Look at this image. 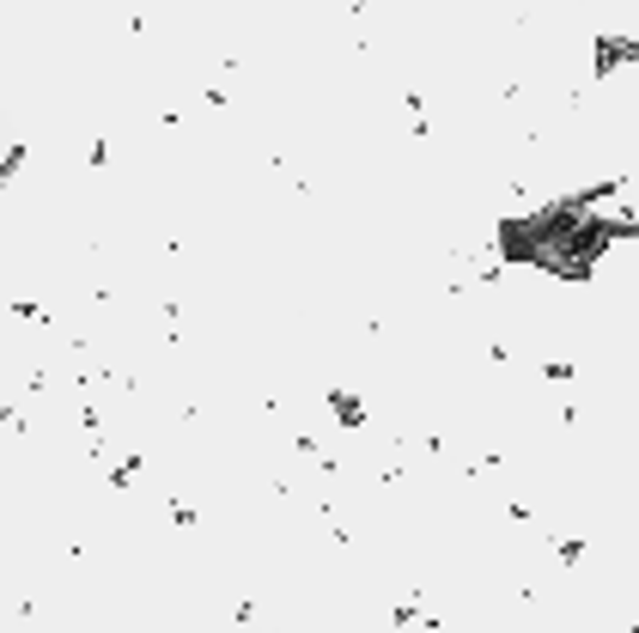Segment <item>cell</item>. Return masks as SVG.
Listing matches in <instances>:
<instances>
[{"instance_id":"obj_1","label":"cell","mask_w":639,"mask_h":633,"mask_svg":"<svg viewBox=\"0 0 639 633\" xmlns=\"http://www.w3.org/2000/svg\"><path fill=\"white\" fill-rule=\"evenodd\" d=\"M591 67H597V80H609L615 67H639V37L597 31V43H591Z\"/></svg>"}]
</instances>
